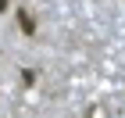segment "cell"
<instances>
[{
  "label": "cell",
  "instance_id": "1",
  "mask_svg": "<svg viewBox=\"0 0 125 118\" xmlns=\"http://www.w3.org/2000/svg\"><path fill=\"white\" fill-rule=\"evenodd\" d=\"M4 4H7V0H0V11H4Z\"/></svg>",
  "mask_w": 125,
  "mask_h": 118
}]
</instances>
